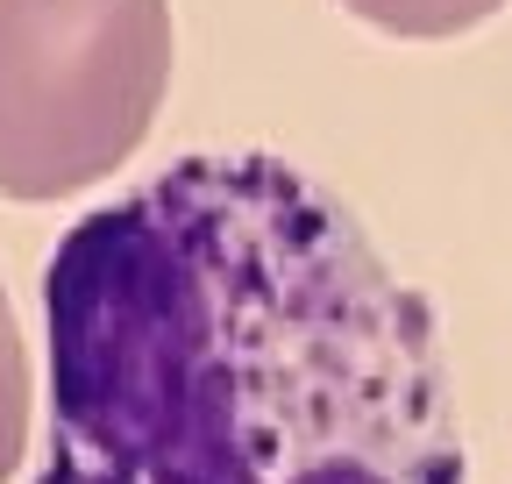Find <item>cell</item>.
<instances>
[{"instance_id": "7a4b0ae2", "label": "cell", "mask_w": 512, "mask_h": 484, "mask_svg": "<svg viewBox=\"0 0 512 484\" xmlns=\"http://www.w3.org/2000/svg\"><path fill=\"white\" fill-rule=\"evenodd\" d=\"M171 86V0H0V193L114 178Z\"/></svg>"}, {"instance_id": "3957f363", "label": "cell", "mask_w": 512, "mask_h": 484, "mask_svg": "<svg viewBox=\"0 0 512 484\" xmlns=\"http://www.w3.org/2000/svg\"><path fill=\"white\" fill-rule=\"evenodd\" d=\"M342 8L384 36H406V43H441V36H463L477 22H491L505 0H342Z\"/></svg>"}, {"instance_id": "277c9868", "label": "cell", "mask_w": 512, "mask_h": 484, "mask_svg": "<svg viewBox=\"0 0 512 484\" xmlns=\"http://www.w3.org/2000/svg\"><path fill=\"white\" fill-rule=\"evenodd\" d=\"M29 456V349L8 307V285H0V484H8Z\"/></svg>"}, {"instance_id": "6da1fadb", "label": "cell", "mask_w": 512, "mask_h": 484, "mask_svg": "<svg viewBox=\"0 0 512 484\" xmlns=\"http://www.w3.org/2000/svg\"><path fill=\"white\" fill-rule=\"evenodd\" d=\"M64 484H456L427 335L342 221L192 164L50 264Z\"/></svg>"}]
</instances>
